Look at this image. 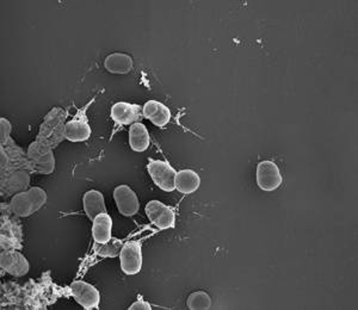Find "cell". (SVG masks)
<instances>
[{"label": "cell", "mask_w": 358, "mask_h": 310, "mask_svg": "<svg viewBox=\"0 0 358 310\" xmlns=\"http://www.w3.org/2000/svg\"><path fill=\"white\" fill-rule=\"evenodd\" d=\"M0 154H1V175L27 170L33 172L31 163L29 161L28 153H25L13 139H11V123L8 119H0Z\"/></svg>", "instance_id": "obj_1"}, {"label": "cell", "mask_w": 358, "mask_h": 310, "mask_svg": "<svg viewBox=\"0 0 358 310\" xmlns=\"http://www.w3.org/2000/svg\"><path fill=\"white\" fill-rule=\"evenodd\" d=\"M66 112L60 108H54L45 116L40 127L36 141L45 143L50 148H57L66 139Z\"/></svg>", "instance_id": "obj_2"}, {"label": "cell", "mask_w": 358, "mask_h": 310, "mask_svg": "<svg viewBox=\"0 0 358 310\" xmlns=\"http://www.w3.org/2000/svg\"><path fill=\"white\" fill-rule=\"evenodd\" d=\"M47 203V193L41 188H31L13 197L10 209L15 216L29 217Z\"/></svg>", "instance_id": "obj_3"}, {"label": "cell", "mask_w": 358, "mask_h": 310, "mask_svg": "<svg viewBox=\"0 0 358 310\" xmlns=\"http://www.w3.org/2000/svg\"><path fill=\"white\" fill-rule=\"evenodd\" d=\"M29 161L31 163L33 172L40 175H52L55 170V158L53 148L45 143L34 141L28 148Z\"/></svg>", "instance_id": "obj_4"}, {"label": "cell", "mask_w": 358, "mask_h": 310, "mask_svg": "<svg viewBox=\"0 0 358 310\" xmlns=\"http://www.w3.org/2000/svg\"><path fill=\"white\" fill-rule=\"evenodd\" d=\"M147 170L153 183L164 191L172 192L176 190L175 177L177 175L175 168L164 160L150 159Z\"/></svg>", "instance_id": "obj_5"}, {"label": "cell", "mask_w": 358, "mask_h": 310, "mask_svg": "<svg viewBox=\"0 0 358 310\" xmlns=\"http://www.w3.org/2000/svg\"><path fill=\"white\" fill-rule=\"evenodd\" d=\"M121 270L128 276H133L143 269V244L140 241H128L120 252Z\"/></svg>", "instance_id": "obj_6"}, {"label": "cell", "mask_w": 358, "mask_h": 310, "mask_svg": "<svg viewBox=\"0 0 358 310\" xmlns=\"http://www.w3.org/2000/svg\"><path fill=\"white\" fill-rule=\"evenodd\" d=\"M256 180L257 185L263 191L271 192L281 186L283 178L276 163L264 160L257 165Z\"/></svg>", "instance_id": "obj_7"}, {"label": "cell", "mask_w": 358, "mask_h": 310, "mask_svg": "<svg viewBox=\"0 0 358 310\" xmlns=\"http://www.w3.org/2000/svg\"><path fill=\"white\" fill-rule=\"evenodd\" d=\"M146 215L152 225H155L157 228L170 229L175 228L176 214L173 209L167 207L159 200H151L148 202L145 208Z\"/></svg>", "instance_id": "obj_8"}, {"label": "cell", "mask_w": 358, "mask_h": 310, "mask_svg": "<svg viewBox=\"0 0 358 310\" xmlns=\"http://www.w3.org/2000/svg\"><path fill=\"white\" fill-rule=\"evenodd\" d=\"M30 173L27 170H17L1 175V196L10 197L25 191L30 184Z\"/></svg>", "instance_id": "obj_9"}, {"label": "cell", "mask_w": 358, "mask_h": 310, "mask_svg": "<svg viewBox=\"0 0 358 310\" xmlns=\"http://www.w3.org/2000/svg\"><path fill=\"white\" fill-rule=\"evenodd\" d=\"M0 265L1 269L13 277H22L28 274L30 269L27 258L16 249L3 251L0 256Z\"/></svg>", "instance_id": "obj_10"}, {"label": "cell", "mask_w": 358, "mask_h": 310, "mask_svg": "<svg viewBox=\"0 0 358 310\" xmlns=\"http://www.w3.org/2000/svg\"><path fill=\"white\" fill-rule=\"evenodd\" d=\"M69 290L76 298V301L86 310L96 309L99 306V301H101L99 293L89 283L77 281L71 284Z\"/></svg>", "instance_id": "obj_11"}, {"label": "cell", "mask_w": 358, "mask_h": 310, "mask_svg": "<svg viewBox=\"0 0 358 310\" xmlns=\"http://www.w3.org/2000/svg\"><path fill=\"white\" fill-rule=\"evenodd\" d=\"M114 198L118 212L123 216L131 217L138 214L140 208L138 197L128 185H118L115 188Z\"/></svg>", "instance_id": "obj_12"}, {"label": "cell", "mask_w": 358, "mask_h": 310, "mask_svg": "<svg viewBox=\"0 0 358 310\" xmlns=\"http://www.w3.org/2000/svg\"><path fill=\"white\" fill-rule=\"evenodd\" d=\"M143 109L138 104L131 103H116L111 108V119L121 126H131L143 119Z\"/></svg>", "instance_id": "obj_13"}, {"label": "cell", "mask_w": 358, "mask_h": 310, "mask_svg": "<svg viewBox=\"0 0 358 310\" xmlns=\"http://www.w3.org/2000/svg\"><path fill=\"white\" fill-rule=\"evenodd\" d=\"M65 136L71 142H83L90 139L91 127L86 119L85 111H78L76 117L66 123Z\"/></svg>", "instance_id": "obj_14"}, {"label": "cell", "mask_w": 358, "mask_h": 310, "mask_svg": "<svg viewBox=\"0 0 358 310\" xmlns=\"http://www.w3.org/2000/svg\"><path fill=\"white\" fill-rule=\"evenodd\" d=\"M17 222L10 216L6 217V221L1 217V249L3 251L21 247L22 232Z\"/></svg>", "instance_id": "obj_15"}, {"label": "cell", "mask_w": 358, "mask_h": 310, "mask_svg": "<svg viewBox=\"0 0 358 310\" xmlns=\"http://www.w3.org/2000/svg\"><path fill=\"white\" fill-rule=\"evenodd\" d=\"M143 119H150L155 126L164 128L171 121V111L163 103L148 101L143 108Z\"/></svg>", "instance_id": "obj_16"}, {"label": "cell", "mask_w": 358, "mask_h": 310, "mask_svg": "<svg viewBox=\"0 0 358 310\" xmlns=\"http://www.w3.org/2000/svg\"><path fill=\"white\" fill-rule=\"evenodd\" d=\"M176 190L184 195H192L197 191L201 185V178L192 170H182L175 177Z\"/></svg>", "instance_id": "obj_17"}, {"label": "cell", "mask_w": 358, "mask_h": 310, "mask_svg": "<svg viewBox=\"0 0 358 310\" xmlns=\"http://www.w3.org/2000/svg\"><path fill=\"white\" fill-rule=\"evenodd\" d=\"M83 207L85 210L86 216L94 221L99 214L106 212V203L102 192L97 190H90L83 197Z\"/></svg>", "instance_id": "obj_18"}, {"label": "cell", "mask_w": 358, "mask_h": 310, "mask_svg": "<svg viewBox=\"0 0 358 310\" xmlns=\"http://www.w3.org/2000/svg\"><path fill=\"white\" fill-rule=\"evenodd\" d=\"M111 229H113V219L108 212L99 214L94 220L92 225V237L98 244H106L111 240Z\"/></svg>", "instance_id": "obj_19"}, {"label": "cell", "mask_w": 358, "mask_h": 310, "mask_svg": "<svg viewBox=\"0 0 358 310\" xmlns=\"http://www.w3.org/2000/svg\"><path fill=\"white\" fill-rule=\"evenodd\" d=\"M133 59L128 54L114 53L106 57L104 67L109 73L127 74L133 70Z\"/></svg>", "instance_id": "obj_20"}, {"label": "cell", "mask_w": 358, "mask_h": 310, "mask_svg": "<svg viewBox=\"0 0 358 310\" xmlns=\"http://www.w3.org/2000/svg\"><path fill=\"white\" fill-rule=\"evenodd\" d=\"M151 145V138L143 123H134L129 129V146L134 152H145Z\"/></svg>", "instance_id": "obj_21"}, {"label": "cell", "mask_w": 358, "mask_h": 310, "mask_svg": "<svg viewBox=\"0 0 358 310\" xmlns=\"http://www.w3.org/2000/svg\"><path fill=\"white\" fill-rule=\"evenodd\" d=\"M187 306L192 310L210 309L212 298L204 291H196L187 297Z\"/></svg>", "instance_id": "obj_22"}, {"label": "cell", "mask_w": 358, "mask_h": 310, "mask_svg": "<svg viewBox=\"0 0 358 310\" xmlns=\"http://www.w3.org/2000/svg\"><path fill=\"white\" fill-rule=\"evenodd\" d=\"M122 242L117 239H111L106 244H98L96 242L94 245V252L99 257H116L122 249Z\"/></svg>", "instance_id": "obj_23"}, {"label": "cell", "mask_w": 358, "mask_h": 310, "mask_svg": "<svg viewBox=\"0 0 358 310\" xmlns=\"http://www.w3.org/2000/svg\"><path fill=\"white\" fill-rule=\"evenodd\" d=\"M129 310H151L152 307L150 303H147L146 301H143V297H138V301L136 302L133 303L129 308Z\"/></svg>", "instance_id": "obj_24"}]
</instances>
